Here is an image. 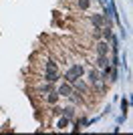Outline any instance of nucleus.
I'll return each mask as SVG.
<instances>
[{"instance_id": "obj_5", "label": "nucleus", "mask_w": 133, "mask_h": 135, "mask_svg": "<svg viewBox=\"0 0 133 135\" xmlns=\"http://www.w3.org/2000/svg\"><path fill=\"white\" fill-rule=\"evenodd\" d=\"M87 79H89V83H91V85H97L99 81H103V79H101V75L97 73V71H89V73H87Z\"/></svg>"}, {"instance_id": "obj_4", "label": "nucleus", "mask_w": 133, "mask_h": 135, "mask_svg": "<svg viewBox=\"0 0 133 135\" xmlns=\"http://www.w3.org/2000/svg\"><path fill=\"white\" fill-rule=\"evenodd\" d=\"M109 52V42L107 40H99L97 42V55H107Z\"/></svg>"}, {"instance_id": "obj_3", "label": "nucleus", "mask_w": 133, "mask_h": 135, "mask_svg": "<svg viewBox=\"0 0 133 135\" xmlns=\"http://www.w3.org/2000/svg\"><path fill=\"white\" fill-rule=\"evenodd\" d=\"M44 79L49 81V83H56L59 81V71L56 69H46L44 71Z\"/></svg>"}, {"instance_id": "obj_6", "label": "nucleus", "mask_w": 133, "mask_h": 135, "mask_svg": "<svg viewBox=\"0 0 133 135\" xmlns=\"http://www.w3.org/2000/svg\"><path fill=\"white\" fill-rule=\"evenodd\" d=\"M91 22H93L97 28H101V24L105 22V16H101V14H93V16H91Z\"/></svg>"}, {"instance_id": "obj_1", "label": "nucleus", "mask_w": 133, "mask_h": 135, "mask_svg": "<svg viewBox=\"0 0 133 135\" xmlns=\"http://www.w3.org/2000/svg\"><path fill=\"white\" fill-rule=\"evenodd\" d=\"M85 75V67L83 65H73L71 69H69V71H66L65 73V81H69V83H73V81H77V79H81V77H83Z\"/></svg>"}, {"instance_id": "obj_10", "label": "nucleus", "mask_w": 133, "mask_h": 135, "mask_svg": "<svg viewBox=\"0 0 133 135\" xmlns=\"http://www.w3.org/2000/svg\"><path fill=\"white\" fill-rule=\"evenodd\" d=\"M89 6H91V0H79V8L81 10H87Z\"/></svg>"}, {"instance_id": "obj_9", "label": "nucleus", "mask_w": 133, "mask_h": 135, "mask_svg": "<svg viewBox=\"0 0 133 135\" xmlns=\"http://www.w3.org/2000/svg\"><path fill=\"white\" fill-rule=\"evenodd\" d=\"M46 69H56V71H59V62H56L55 59H49V61H46Z\"/></svg>"}, {"instance_id": "obj_7", "label": "nucleus", "mask_w": 133, "mask_h": 135, "mask_svg": "<svg viewBox=\"0 0 133 135\" xmlns=\"http://www.w3.org/2000/svg\"><path fill=\"white\" fill-rule=\"evenodd\" d=\"M46 101H49L50 105H55V103L59 101V93H56L55 89H53V91H49V95H46Z\"/></svg>"}, {"instance_id": "obj_2", "label": "nucleus", "mask_w": 133, "mask_h": 135, "mask_svg": "<svg viewBox=\"0 0 133 135\" xmlns=\"http://www.w3.org/2000/svg\"><path fill=\"white\" fill-rule=\"evenodd\" d=\"M73 91H75V89H73V85L69 83V81H66V83H61V85H59L56 93H59V97H69V95L73 93Z\"/></svg>"}, {"instance_id": "obj_12", "label": "nucleus", "mask_w": 133, "mask_h": 135, "mask_svg": "<svg viewBox=\"0 0 133 135\" xmlns=\"http://www.w3.org/2000/svg\"><path fill=\"white\" fill-rule=\"evenodd\" d=\"M66 125H69V119H61L59 121V129H65Z\"/></svg>"}, {"instance_id": "obj_11", "label": "nucleus", "mask_w": 133, "mask_h": 135, "mask_svg": "<svg viewBox=\"0 0 133 135\" xmlns=\"http://www.w3.org/2000/svg\"><path fill=\"white\" fill-rule=\"evenodd\" d=\"M63 113H65L66 117H73V115H75V109H73V107H66V109H63Z\"/></svg>"}, {"instance_id": "obj_8", "label": "nucleus", "mask_w": 133, "mask_h": 135, "mask_svg": "<svg viewBox=\"0 0 133 135\" xmlns=\"http://www.w3.org/2000/svg\"><path fill=\"white\" fill-rule=\"evenodd\" d=\"M107 55H99V59H97V67H101V69H105L107 67Z\"/></svg>"}]
</instances>
